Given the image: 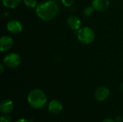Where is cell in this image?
<instances>
[{
  "mask_svg": "<svg viewBox=\"0 0 123 122\" xmlns=\"http://www.w3.org/2000/svg\"><path fill=\"white\" fill-rule=\"evenodd\" d=\"M63 106L62 103L60 101L56 100V99L51 100L49 102L48 106V111L50 114H55V115L60 114L63 111Z\"/></svg>",
  "mask_w": 123,
  "mask_h": 122,
  "instance_id": "8992f818",
  "label": "cell"
},
{
  "mask_svg": "<svg viewBox=\"0 0 123 122\" xmlns=\"http://www.w3.org/2000/svg\"><path fill=\"white\" fill-rule=\"evenodd\" d=\"M27 99L29 105L35 109H43L47 104L46 94L43 90L40 88L32 89L28 93Z\"/></svg>",
  "mask_w": 123,
  "mask_h": 122,
  "instance_id": "7a4b0ae2",
  "label": "cell"
},
{
  "mask_svg": "<svg viewBox=\"0 0 123 122\" xmlns=\"http://www.w3.org/2000/svg\"><path fill=\"white\" fill-rule=\"evenodd\" d=\"M21 63V57L19 54L15 52H10L7 54L4 60L3 64L9 68H14L19 66Z\"/></svg>",
  "mask_w": 123,
  "mask_h": 122,
  "instance_id": "277c9868",
  "label": "cell"
},
{
  "mask_svg": "<svg viewBox=\"0 0 123 122\" xmlns=\"http://www.w3.org/2000/svg\"><path fill=\"white\" fill-rule=\"evenodd\" d=\"M67 24L73 30H77L78 31L81 28V21L78 17L72 15V16H70L67 19Z\"/></svg>",
  "mask_w": 123,
  "mask_h": 122,
  "instance_id": "8fae6325",
  "label": "cell"
},
{
  "mask_svg": "<svg viewBox=\"0 0 123 122\" xmlns=\"http://www.w3.org/2000/svg\"><path fill=\"white\" fill-rule=\"evenodd\" d=\"M15 122H30L27 119H25V118H21L19 119H18L17 121H16Z\"/></svg>",
  "mask_w": 123,
  "mask_h": 122,
  "instance_id": "ac0fdd59",
  "label": "cell"
},
{
  "mask_svg": "<svg viewBox=\"0 0 123 122\" xmlns=\"http://www.w3.org/2000/svg\"><path fill=\"white\" fill-rule=\"evenodd\" d=\"M77 38L82 44L89 45L94 42L95 39V33L91 27H83L78 30Z\"/></svg>",
  "mask_w": 123,
  "mask_h": 122,
  "instance_id": "3957f363",
  "label": "cell"
},
{
  "mask_svg": "<svg viewBox=\"0 0 123 122\" xmlns=\"http://www.w3.org/2000/svg\"><path fill=\"white\" fill-rule=\"evenodd\" d=\"M120 89L123 91V83H121V85H120Z\"/></svg>",
  "mask_w": 123,
  "mask_h": 122,
  "instance_id": "ffe728a7",
  "label": "cell"
},
{
  "mask_svg": "<svg viewBox=\"0 0 123 122\" xmlns=\"http://www.w3.org/2000/svg\"><path fill=\"white\" fill-rule=\"evenodd\" d=\"M3 5L9 9H15L21 3V0H1Z\"/></svg>",
  "mask_w": 123,
  "mask_h": 122,
  "instance_id": "7c38bea8",
  "label": "cell"
},
{
  "mask_svg": "<svg viewBox=\"0 0 123 122\" xmlns=\"http://www.w3.org/2000/svg\"><path fill=\"white\" fill-rule=\"evenodd\" d=\"M110 92L108 88L105 86L99 87L94 92V98L98 101H105L110 96Z\"/></svg>",
  "mask_w": 123,
  "mask_h": 122,
  "instance_id": "ba28073f",
  "label": "cell"
},
{
  "mask_svg": "<svg viewBox=\"0 0 123 122\" xmlns=\"http://www.w3.org/2000/svg\"><path fill=\"white\" fill-rule=\"evenodd\" d=\"M7 30L12 34H19L23 29V25L17 19H12L6 24Z\"/></svg>",
  "mask_w": 123,
  "mask_h": 122,
  "instance_id": "5b68a950",
  "label": "cell"
},
{
  "mask_svg": "<svg viewBox=\"0 0 123 122\" xmlns=\"http://www.w3.org/2000/svg\"><path fill=\"white\" fill-rule=\"evenodd\" d=\"M4 64L3 63H1V64H0V73H3V72H4Z\"/></svg>",
  "mask_w": 123,
  "mask_h": 122,
  "instance_id": "d6986e66",
  "label": "cell"
},
{
  "mask_svg": "<svg viewBox=\"0 0 123 122\" xmlns=\"http://www.w3.org/2000/svg\"><path fill=\"white\" fill-rule=\"evenodd\" d=\"M92 6L94 7V10L102 12L106 10L110 6L109 0H93Z\"/></svg>",
  "mask_w": 123,
  "mask_h": 122,
  "instance_id": "30bf717a",
  "label": "cell"
},
{
  "mask_svg": "<svg viewBox=\"0 0 123 122\" xmlns=\"http://www.w3.org/2000/svg\"><path fill=\"white\" fill-rule=\"evenodd\" d=\"M25 5L28 8H36L37 5V0H23Z\"/></svg>",
  "mask_w": 123,
  "mask_h": 122,
  "instance_id": "4fadbf2b",
  "label": "cell"
},
{
  "mask_svg": "<svg viewBox=\"0 0 123 122\" xmlns=\"http://www.w3.org/2000/svg\"><path fill=\"white\" fill-rule=\"evenodd\" d=\"M0 121H1V122H12V119L9 116L4 114V115L1 116Z\"/></svg>",
  "mask_w": 123,
  "mask_h": 122,
  "instance_id": "2e32d148",
  "label": "cell"
},
{
  "mask_svg": "<svg viewBox=\"0 0 123 122\" xmlns=\"http://www.w3.org/2000/svg\"><path fill=\"white\" fill-rule=\"evenodd\" d=\"M14 107V102L10 99L3 100L0 103V111L3 114H8L11 113Z\"/></svg>",
  "mask_w": 123,
  "mask_h": 122,
  "instance_id": "9c48e42d",
  "label": "cell"
},
{
  "mask_svg": "<svg viewBox=\"0 0 123 122\" xmlns=\"http://www.w3.org/2000/svg\"><path fill=\"white\" fill-rule=\"evenodd\" d=\"M94 10V9L92 6H88L84 8V9L83 11V14L85 17H89L93 14Z\"/></svg>",
  "mask_w": 123,
  "mask_h": 122,
  "instance_id": "5bb4252c",
  "label": "cell"
},
{
  "mask_svg": "<svg viewBox=\"0 0 123 122\" xmlns=\"http://www.w3.org/2000/svg\"><path fill=\"white\" fill-rule=\"evenodd\" d=\"M102 122H116V121L112 119H111V118H107L105 120H103Z\"/></svg>",
  "mask_w": 123,
  "mask_h": 122,
  "instance_id": "e0dca14e",
  "label": "cell"
},
{
  "mask_svg": "<svg viewBox=\"0 0 123 122\" xmlns=\"http://www.w3.org/2000/svg\"><path fill=\"white\" fill-rule=\"evenodd\" d=\"M59 9L60 5L55 0H48L38 4L35 8V13L40 19L48 22L56 17Z\"/></svg>",
  "mask_w": 123,
  "mask_h": 122,
  "instance_id": "6da1fadb",
  "label": "cell"
},
{
  "mask_svg": "<svg viewBox=\"0 0 123 122\" xmlns=\"http://www.w3.org/2000/svg\"><path fill=\"white\" fill-rule=\"evenodd\" d=\"M61 2L66 7H70L74 4V0H61Z\"/></svg>",
  "mask_w": 123,
  "mask_h": 122,
  "instance_id": "9a60e30c",
  "label": "cell"
},
{
  "mask_svg": "<svg viewBox=\"0 0 123 122\" xmlns=\"http://www.w3.org/2000/svg\"><path fill=\"white\" fill-rule=\"evenodd\" d=\"M14 44V41L12 37L4 35L0 38V51L6 52L9 50Z\"/></svg>",
  "mask_w": 123,
  "mask_h": 122,
  "instance_id": "52a82bcc",
  "label": "cell"
}]
</instances>
